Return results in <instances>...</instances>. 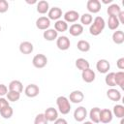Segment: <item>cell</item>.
I'll use <instances>...</instances> for the list:
<instances>
[{"label": "cell", "instance_id": "3957f363", "mask_svg": "<svg viewBox=\"0 0 124 124\" xmlns=\"http://www.w3.org/2000/svg\"><path fill=\"white\" fill-rule=\"evenodd\" d=\"M32 64L35 68L42 69L47 64V58L45 54H42V53L36 54L32 59Z\"/></svg>", "mask_w": 124, "mask_h": 124}, {"label": "cell", "instance_id": "f6af8a7d", "mask_svg": "<svg viewBox=\"0 0 124 124\" xmlns=\"http://www.w3.org/2000/svg\"><path fill=\"white\" fill-rule=\"evenodd\" d=\"M123 122H124V120H123V118H121V121H120V124H123Z\"/></svg>", "mask_w": 124, "mask_h": 124}, {"label": "cell", "instance_id": "277c9868", "mask_svg": "<svg viewBox=\"0 0 124 124\" xmlns=\"http://www.w3.org/2000/svg\"><path fill=\"white\" fill-rule=\"evenodd\" d=\"M86 8L89 13L91 14H97L101 11V2L99 0H88L86 3Z\"/></svg>", "mask_w": 124, "mask_h": 124}, {"label": "cell", "instance_id": "836d02e7", "mask_svg": "<svg viewBox=\"0 0 124 124\" xmlns=\"http://www.w3.org/2000/svg\"><path fill=\"white\" fill-rule=\"evenodd\" d=\"M20 98V93L16 91H8L7 93V100L10 102H16Z\"/></svg>", "mask_w": 124, "mask_h": 124}, {"label": "cell", "instance_id": "5b68a950", "mask_svg": "<svg viewBox=\"0 0 124 124\" xmlns=\"http://www.w3.org/2000/svg\"><path fill=\"white\" fill-rule=\"evenodd\" d=\"M56 46L60 50H67L71 46V42L67 36H60L56 39Z\"/></svg>", "mask_w": 124, "mask_h": 124}, {"label": "cell", "instance_id": "b9f144b4", "mask_svg": "<svg viewBox=\"0 0 124 124\" xmlns=\"http://www.w3.org/2000/svg\"><path fill=\"white\" fill-rule=\"evenodd\" d=\"M112 2V0H108V1H103V3H105V4H108V3H111Z\"/></svg>", "mask_w": 124, "mask_h": 124}, {"label": "cell", "instance_id": "83f0119b", "mask_svg": "<svg viewBox=\"0 0 124 124\" xmlns=\"http://www.w3.org/2000/svg\"><path fill=\"white\" fill-rule=\"evenodd\" d=\"M77 46H78V49L82 52H87L90 49V44L85 40H79L77 44Z\"/></svg>", "mask_w": 124, "mask_h": 124}, {"label": "cell", "instance_id": "7a4b0ae2", "mask_svg": "<svg viewBox=\"0 0 124 124\" xmlns=\"http://www.w3.org/2000/svg\"><path fill=\"white\" fill-rule=\"evenodd\" d=\"M56 105L58 107L59 112L62 114H68L71 110V104L67 97L65 96H59L56 99Z\"/></svg>", "mask_w": 124, "mask_h": 124}, {"label": "cell", "instance_id": "8fae6325", "mask_svg": "<svg viewBox=\"0 0 124 124\" xmlns=\"http://www.w3.org/2000/svg\"><path fill=\"white\" fill-rule=\"evenodd\" d=\"M44 115H45V117L46 118L47 121L54 122L58 118V111H57L56 108L50 107V108H47L46 109V111L44 112Z\"/></svg>", "mask_w": 124, "mask_h": 124}, {"label": "cell", "instance_id": "2e32d148", "mask_svg": "<svg viewBox=\"0 0 124 124\" xmlns=\"http://www.w3.org/2000/svg\"><path fill=\"white\" fill-rule=\"evenodd\" d=\"M33 49H34V46H33L32 43H30L28 41L21 42L19 45V51L22 54H30L33 52Z\"/></svg>", "mask_w": 124, "mask_h": 124}, {"label": "cell", "instance_id": "7bdbcfd3", "mask_svg": "<svg viewBox=\"0 0 124 124\" xmlns=\"http://www.w3.org/2000/svg\"><path fill=\"white\" fill-rule=\"evenodd\" d=\"M83 124H94L93 122H91V121H85Z\"/></svg>", "mask_w": 124, "mask_h": 124}, {"label": "cell", "instance_id": "ba28073f", "mask_svg": "<svg viewBox=\"0 0 124 124\" xmlns=\"http://www.w3.org/2000/svg\"><path fill=\"white\" fill-rule=\"evenodd\" d=\"M24 93H25V95H26L27 97H29V98H34V97H36V96L39 95V93H40V88H39L38 85H36V84H34V83H31V84H28V85L25 87Z\"/></svg>", "mask_w": 124, "mask_h": 124}, {"label": "cell", "instance_id": "d6a6232c", "mask_svg": "<svg viewBox=\"0 0 124 124\" xmlns=\"http://www.w3.org/2000/svg\"><path fill=\"white\" fill-rule=\"evenodd\" d=\"M92 21H93V16H91V14L85 13L80 16L81 25H89L90 23H92Z\"/></svg>", "mask_w": 124, "mask_h": 124}, {"label": "cell", "instance_id": "7c38bea8", "mask_svg": "<svg viewBox=\"0 0 124 124\" xmlns=\"http://www.w3.org/2000/svg\"><path fill=\"white\" fill-rule=\"evenodd\" d=\"M78 18H79V14L77 11L70 10L64 14V21L66 22L73 23V22H76Z\"/></svg>", "mask_w": 124, "mask_h": 124}, {"label": "cell", "instance_id": "7402d4cb", "mask_svg": "<svg viewBox=\"0 0 124 124\" xmlns=\"http://www.w3.org/2000/svg\"><path fill=\"white\" fill-rule=\"evenodd\" d=\"M48 11H49V4L47 1L42 0L37 3V12L39 14L44 15V14H46Z\"/></svg>", "mask_w": 124, "mask_h": 124}, {"label": "cell", "instance_id": "f35d334b", "mask_svg": "<svg viewBox=\"0 0 124 124\" xmlns=\"http://www.w3.org/2000/svg\"><path fill=\"white\" fill-rule=\"evenodd\" d=\"M116 66L120 70H123L124 69V57H121V58H119L116 61Z\"/></svg>", "mask_w": 124, "mask_h": 124}, {"label": "cell", "instance_id": "44dd1931", "mask_svg": "<svg viewBox=\"0 0 124 124\" xmlns=\"http://www.w3.org/2000/svg\"><path fill=\"white\" fill-rule=\"evenodd\" d=\"M43 36H44L45 40L51 42V41H54V40L57 39V37H58V32H57L55 29H46V30L44 31Z\"/></svg>", "mask_w": 124, "mask_h": 124}, {"label": "cell", "instance_id": "8992f818", "mask_svg": "<svg viewBox=\"0 0 124 124\" xmlns=\"http://www.w3.org/2000/svg\"><path fill=\"white\" fill-rule=\"evenodd\" d=\"M87 116V110L84 107H78L74 111V118L78 122H82Z\"/></svg>", "mask_w": 124, "mask_h": 124}, {"label": "cell", "instance_id": "4316f807", "mask_svg": "<svg viewBox=\"0 0 124 124\" xmlns=\"http://www.w3.org/2000/svg\"><path fill=\"white\" fill-rule=\"evenodd\" d=\"M115 78V84L118 85L121 89H124V72L119 71L114 74Z\"/></svg>", "mask_w": 124, "mask_h": 124}, {"label": "cell", "instance_id": "cb8c5ba5", "mask_svg": "<svg viewBox=\"0 0 124 124\" xmlns=\"http://www.w3.org/2000/svg\"><path fill=\"white\" fill-rule=\"evenodd\" d=\"M112 41L116 45H121L124 42V32L122 30L114 31L112 34Z\"/></svg>", "mask_w": 124, "mask_h": 124}, {"label": "cell", "instance_id": "9c48e42d", "mask_svg": "<svg viewBox=\"0 0 124 124\" xmlns=\"http://www.w3.org/2000/svg\"><path fill=\"white\" fill-rule=\"evenodd\" d=\"M96 69L101 74H108L110 69V64L107 59H100L96 64Z\"/></svg>", "mask_w": 124, "mask_h": 124}, {"label": "cell", "instance_id": "4dcf8cb0", "mask_svg": "<svg viewBox=\"0 0 124 124\" xmlns=\"http://www.w3.org/2000/svg\"><path fill=\"white\" fill-rule=\"evenodd\" d=\"M112 114H114L117 118H123L124 117V107L122 105H115L112 109Z\"/></svg>", "mask_w": 124, "mask_h": 124}, {"label": "cell", "instance_id": "6da1fadb", "mask_svg": "<svg viewBox=\"0 0 124 124\" xmlns=\"http://www.w3.org/2000/svg\"><path fill=\"white\" fill-rule=\"evenodd\" d=\"M105 26H106V22H105L104 18L102 16H98L94 18L93 23H91V25L89 27V32L93 36H98L103 32Z\"/></svg>", "mask_w": 124, "mask_h": 124}, {"label": "cell", "instance_id": "e575fe53", "mask_svg": "<svg viewBox=\"0 0 124 124\" xmlns=\"http://www.w3.org/2000/svg\"><path fill=\"white\" fill-rule=\"evenodd\" d=\"M47 123H48V121L45 117L44 113H39L38 115H36V117L34 119V124H47Z\"/></svg>", "mask_w": 124, "mask_h": 124}, {"label": "cell", "instance_id": "9a60e30c", "mask_svg": "<svg viewBox=\"0 0 124 124\" xmlns=\"http://www.w3.org/2000/svg\"><path fill=\"white\" fill-rule=\"evenodd\" d=\"M81 78L83 79V81L87 82V83H90L92 81H94L95 78H96V75H95V72L93 70H91L90 68L82 71L81 73Z\"/></svg>", "mask_w": 124, "mask_h": 124}, {"label": "cell", "instance_id": "ffe728a7", "mask_svg": "<svg viewBox=\"0 0 124 124\" xmlns=\"http://www.w3.org/2000/svg\"><path fill=\"white\" fill-rule=\"evenodd\" d=\"M8 89H9V91H16V92L21 93L22 90H23V85H22L21 81L15 79V80H12V81L9 83Z\"/></svg>", "mask_w": 124, "mask_h": 124}, {"label": "cell", "instance_id": "bcb514c9", "mask_svg": "<svg viewBox=\"0 0 124 124\" xmlns=\"http://www.w3.org/2000/svg\"><path fill=\"white\" fill-rule=\"evenodd\" d=\"M0 31H1V26H0Z\"/></svg>", "mask_w": 124, "mask_h": 124}, {"label": "cell", "instance_id": "e0dca14e", "mask_svg": "<svg viewBox=\"0 0 124 124\" xmlns=\"http://www.w3.org/2000/svg\"><path fill=\"white\" fill-rule=\"evenodd\" d=\"M107 97L113 102H118L121 99V93L119 90L115 89V88H110L107 91Z\"/></svg>", "mask_w": 124, "mask_h": 124}, {"label": "cell", "instance_id": "d6986e66", "mask_svg": "<svg viewBox=\"0 0 124 124\" xmlns=\"http://www.w3.org/2000/svg\"><path fill=\"white\" fill-rule=\"evenodd\" d=\"M100 111H101V108H98V107L92 108L90 109V111H89L90 120H91V122H93L94 124L100 122Z\"/></svg>", "mask_w": 124, "mask_h": 124}, {"label": "cell", "instance_id": "f546056e", "mask_svg": "<svg viewBox=\"0 0 124 124\" xmlns=\"http://www.w3.org/2000/svg\"><path fill=\"white\" fill-rule=\"evenodd\" d=\"M114 72H110V73H108L106 78H105V82L107 85L110 86V87H114L116 86L115 84V78H114Z\"/></svg>", "mask_w": 124, "mask_h": 124}, {"label": "cell", "instance_id": "4fadbf2b", "mask_svg": "<svg viewBox=\"0 0 124 124\" xmlns=\"http://www.w3.org/2000/svg\"><path fill=\"white\" fill-rule=\"evenodd\" d=\"M50 26V20L46 16H40L36 20V27L40 30H46Z\"/></svg>", "mask_w": 124, "mask_h": 124}, {"label": "cell", "instance_id": "d4e9b609", "mask_svg": "<svg viewBox=\"0 0 124 124\" xmlns=\"http://www.w3.org/2000/svg\"><path fill=\"white\" fill-rule=\"evenodd\" d=\"M89 66H90L89 62L86 59H84V58H78L76 60V67L78 70H80L81 72L84 71V70H86V69H88Z\"/></svg>", "mask_w": 124, "mask_h": 124}, {"label": "cell", "instance_id": "ee69618b", "mask_svg": "<svg viewBox=\"0 0 124 124\" xmlns=\"http://www.w3.org/2000/svg\"><path fill=\"white\" fill-rule=\"evenodd\" d=\"M26 2L29 3V4H35V3H37L36 1H31V2H30V1H26Z\"/></svg>", "mask_w": 124, "mask_h": 124}, {"label": "cell", "instance_id": "5bb4252c", "mask_svg": "<svg viewBox=\"0 0 124 124\" xmlns=\"http://www.w3.org/2000/svg\"><path fill=\"white\" fill-rule=\"evenodd\" d=\"M47 16L49 20H58L62 16V10L58 7H53L49 9V11L47 12Z\"/></svg>", "mask_w": 124, "mask_h": 124}, {"label": "cell", "instance_id": "1f68e13d", "mask_svg": "<svg viewBox=\"0 0 124 124\" xmlns=\"http://www.w3.org/2000/svg\"><path fill=\"white\" fill-rule=\"evenodd\" d=\"M13 113H14V110H13V108H12L11 106H8V107H6V108H4L3 109L0 110L1 116H2L3 118H5V119L11 118V117L13 116Z\"/></svg>", "mask_w": 124, "mask_h": 124}, {"label": "cell", "instance_id": "30bf717a", "mask_svg": "<svg viewBox=\"0 0 124 124\" xmlns=\"http://www.w3.org/2000/svg\"><path fill=\"white\" fill-rule=\"evenodd\" d=\"M83 99H84V95L80 90H74L70 93V96H69V101L74 104L81 103Z\"/></svg>", "mask_w": 124, "mask_h": 124}, {"label": "cell", "instance_id": "52a82bcc", "mask_svg": "<svg viewBox=\"0 0 124 124\" xmlns=\"http://www.w3.org/2000/svg\"><path fill=\"white\" fill-rule=\"evenodd\" d=\"M113 117L112 111L108 108H103L100 111V122L104 123V124H108L109 122H111Z\"/></svg>", "mask_w": 124, "mask_h": 124}, {"label": "cell", "instance_id": "74e56055", "mask_svg": "<svg viewBox=\"0 0 124 124\" xmlns=\"http://www.w3.org/2000/svg\"><path fill=\"white\" fill-rule=\"evenodd\" d=\"M7 93H8V87L5 84L1 83L0 84V97H3L4 95H7Z\"/></svg>", "mask_w": 124, "mask_h": 124}, {"label": "cell", "instance_id": "603a6c76", "mask_svg": "<svg viewBox=\"0 0 124 124\" xmlns=\"http://www.w3.org/2000/svg\"><path fill=\"white\" fill-rule=\"evenodd\" d=\"M121 12V8L118 4H111L108 7V10H107V13L109 16H118V14Z\"/></svg>", "mask_w": 124, "mask_h": 124}, {"label": "cell", "instance_id": "d590c367", "mask_svg": "<svg viewBox=\"0 0 124 124\" xmlns=\"http://www.w3.org/2000/svg\"><path fill=\"white\" fill-rule=\"evenodd\" d=\"M9 10V3L6 0H0V14H4Z\"/></svg>", "mask_w": 124, "mask_h": 124}, {"label": "cell", "instance_id": "60d3db41", "mask_svg": "<svg viewBox=\"0 0 124 124\" xmlns=\"http://www.w3.org/2000/svg\"><path fill=\"white\" fill-rule=\"evenodd\" d=\"M54 124H68V122L66 121V119L64 118H57L54 121Z\"/></svg>", "mask_w": 124, "mask_h": 124}, {"label": "cell", "instance_id": "ab89813d", "mask_svg": "<svg viewBox=\"0 0 124 124\" xmlns=\"http://www.w3.org/2000/svg\"><path fill=\"white\" fill-rule=\"evenodd\" d=\"M117 19H118V21H119L120 24H124V12H123V11H121V12L118 14Z\"/></svg>", "mask_w": 124, "mask_h": 124}, {"label": "cell", "instance_id": "8d00e7d4", "mask_svg": "<svg viewBox=\"0 0 124 124\" xmlns=\"http://www.w3.org/2000/svg\"><path fill=\"white\" fill-rule=\"evenodd\" d=\"M8 106H10L9 105V101L7 99L3 98V97H0V110L3 109L4 108L8 107Z\"/></svg>", "mask_w": 124, "mask_h": 124}, {"label": "cell", "instance_id": "f1b7e54d", "mask_svg": "<svg viewBox=\"0 0 124 124\" xmlns=\"http://www.w3.org/2000/svg\"><path fill=\"white\" fill-rule=\"evenodd\" d=\"M120 25L118 19L116 16H108V26L110 30H116L118 28V26Z\"/></svg>", "mask_w": 124, "mask_h": 124}, {"label": "cell", "instance_id": "ac0fdd59", "mask_svg": "<svg viewBox=\"0 0 124 124\" xmlns=\"http://www.w3.org/2000/svg\"><path fill=\"white\" fill-rule=\"evenodd\" d=\"M69 32H70V34L72 36L78 37V36H79V35L82 34V32H83V26L81 24H79V23H74V24H72L70 26Z\"/></svg>", "mask_w": 124, "mask_h": 124}, {"label": "cell", "instance_id": "484cf974", "mask_svg": "<svg viewBox=\"0 0 124 124\" xmlns=\"http://www.w3.org/2000/svg\"><path fill=\"white\" fill-rule=\"evenodd\" d=\"M54 29L57 32H65L68 30V23L62 19H58L54 23Z\"/></svg>", "mask_w": 124, "mask_h": 124}]
</instances>
